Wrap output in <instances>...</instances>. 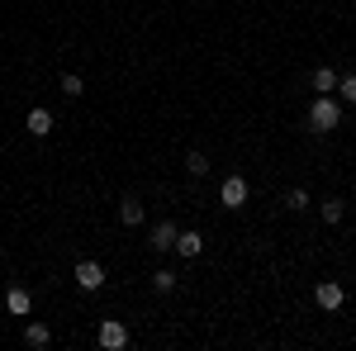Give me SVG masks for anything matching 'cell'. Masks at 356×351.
<instances>
[{"label":"cell","instance_id":"obj_12","mask_svg":"<svg viewBox=\"0 0 356 351\" xmlns=\"http://www.w3.org/2000/svg\"><path fill=\"white\" fill-rule=\"evenodd\" d=\"M5 309H10V313H29V309H33L29 290H10V295H5Z\"/></svg>","mask_w":356,"mask_h":351},{"label":"cell","instance_id":"obj_6","mask_svg":"<svg viewBox=\"0 0 356 351\" xmlns=\"http://www.w3.org/2000/svg\"><path fill=\"white\" fill-rule=\"evenodd\" d=\"M171 252H181V256H186V261H191V256H200V252H204V238H200V233H176V247H171Z\"/></svg>","mask_w":356,"mask_h":351},{"label":"cell","instance_id":"obj_1","mask_svg":"<svg viewBox=\"0 0 356 351\" xmlns=\"http://www.w3.org/2000/svg\"><path fill=\"white\" fill-rule=\"evenodd\" d=\"M342 124V105L332 100V95H318L314 105H309V133H332Z\"/></svg>","mask_w":356,"mask_h":351},{"label":"cell","instance_id":"obj_8","mask_svg":"<svg viewBox=\"0 0 356 351\" xmlns=\"http://www.w3.org/2000/svg\"><path fill=\"white\" fill-rule=\"evenodd\" d=\"M176 233H181L176 223H157V228H152V252H171V247H176Z\"/></svg>","mask_w":356,"mask_h":351},{"label":"cell","instance_id":"obj_5","mask_svg":"<svg viewBox=\"0 0 356 351\" xmlns=\"http://www.w3.org/2000/svg\"><path fill=\"white\" fill-rule=\"evenodd\" d=\"M24 129H29L33 138H48V133H53V109L33 105V109H29V119H24Z\"/></svg>","mask_w":356,"mask_h":351},{"label":"cell","instance_id":"obj_2","mask_svg":"<svg viewBox=\"0 0 356 351\" xmlns=\"http://www.w3.org/2000/svg\"><path fill=\"white\" fill-rule=\"evenodd\" d=\"M95 342H100L105 351H124V347H129V327L119 323V318H105L100 332H95Z\"/></svg>","mask_w":356,"mask_h":351},{"label":"cell","instance_id":"obj_3","mask_svg":"<svg viewBox=\"0 0 356 351\" xmlns=\"http://www.w3.org/2000/svg\"><path fill=\"white\" fill-rule=\"evenodd\" d=\"M76 285H81L86 295H95L105 285V266L100 261H76Z\"/></svg>","mask_w":356,"mask_h":351},{"label":"cell","instance_id":"obj_7","mask_svg":"<svg viewBox=\"0 0 356 351\" xmlns=\"http://www.w3.org/2000/svg\"><path fill=\"white\" fill-rule=\"evenodd\" d=\"M314 299H318V309H342V285H337V280H323V285L314 290Z\"/></svg>","mask_w":356,"mask_h":351},{"label":"cell","instance_id":"obj_10","mask_svg":"<svg viewBox=\"0 0 356 351\" xmlns=\"http://www.w3.org/2000/svg\"><path fill=\"white\" fill-rule=\"evenodd\" d=\"M24 342H29L33 351H43L48 342H53V332H48V323H29V327H24Z\"/></svg>","mask_w":356,"mask_h":351},{"label":"cell","instance_id":"obj_9","mask_svg":"<svg viewBox=\"0 0 356 351\" xmlns=\"http://www.w3.org/2000/svg\"><path fill=\"white\" fill-rule=\"evenodd\" d=\"M119 218H124L129 228L143 223V199H138V195H124V199H119Z\"/></svg>","mask_w":356,"mask_h":351},{"label":"cell","instance_id":"obj_13","mask_svg":"<svg viewBox=\"0 0 356 351\" xmlns=\"http://www.w3.org/2000/svg\"><path fill=\"white\" fill-rule=\"evenodd\" d=\"M318 214H323V223H342L347 204H342V199H323V209H318Z\"/></svg>","mask_w":356,"mask_h":351},{"label":"cell","instance_id":"obj_17","mask_svg":"<svg viewBox=\"0 0 356 351\" xmlns=\"http://www.w3.org/2000/svg\"><path fill=\"white\" fill-rule=\"evenodd\" d=\"M186 171H191V176H204V171H209V157H204V152H191V157H186Z\"/></svg>","mask_w":356,"mask_h":351},{"label":"cell","instance_id":"obj_18","mask_svg":"<svg viewBox=\"0 0 356 351\" xmlns=\"http://www.w3.org/2000/svg\"><path fill=\"white\" fill-rule=\"evenodd\" d=\"M337 90H342L347 105H356V76H337Z\"/></svg>","mask_w":356,"mask_h":351},{"label":"cell","instance_id":"obj_15","mask_svg":"<svg viewBox=\"0 0 356 351\" xmlns=\"http://www.w3.org/2000/svg\"><path fill=\"white\" fill-rule=\"evenodd\" d=\"M152 290H157V295H171V290H176V275H171V270H157V275H152Z\"/></svg>","mask_w":356,"mask_h":351},{"label":"cell","instance_id":"obj_14","mask_svg":"<svg viewBox=\"0 0 356 351\" xmlns=\"http://www.w3.org/2000/svg\"><path fill=\"white\" fill-rule=\"evenodd\" d=\"M285 209H290V214H304V209H309V195H304V190H290V195H285Z\"/></svg>","mask_w":356,"mask_h":351},{"label":"cell","instance_id":"obj_16","mask_svg":"<svg viewBox=\"0 0 356 351\" xmlns=\"http://www.w3.org/2000/svg\"><path fill=\"white\" fill-rule=\"evenodd\" d=\"M81 90H86V81L76 76V72H67V76H62V95H72V100H76Z\"/></svg>","mask_w":356,"mask_h":351},{"label":"cell","instance_id":"obj_11","mask_svg":"<svg viewBox=\"0 0 356 351\" xmlns=\"http://www.w3.org/2000/svg\"><path fill=\"white\" fill-rule=\"evenodd\" d=\"M314 90H318V95H332V90H337V72H332V67H318V72H314Z\"/></svg>","mask_w":356,"mask_h":351},{"label":"cell","instance_id":"obj_4","mask_svg":"<svg viewBox=\"0 0 356 351\" xmlns=\"http://www.w3.org/2000/svg\"><path fill=\"white\" fill-rule=\"evenodd\" d=\"M219 199L228 204V209H243V204H247V181H243V176H228V181L219 186Z\"/></svg>","mask_w":356,"mask_h":351}]
</instances>
